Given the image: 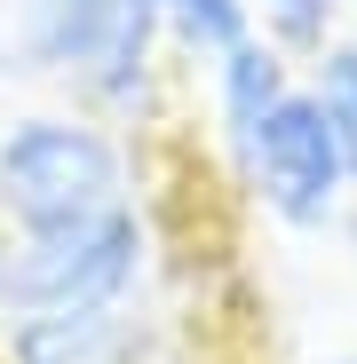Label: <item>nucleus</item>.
I'll return each mask as SVG.
<instances>
[{"label":"nucleus","instance_id":"f257e3e1","mask_svg":"<svg viewBox=\"0 0 357 364\" xmlns=\"http://www.w3.org/2000/svg\"><path fill=\"white\" fill-rule=\"evenodd\" d=\"M143 198L135 135L80 103L0 111V230H64Z\"/></svg>","mask_w":357,"mask_h":364},{"label":"nucleus","instance_id":"f03ea898","mask_svg":"<svg viewBox=\"0 0 357 364\" xmlns=\"http://www.w3.org/2000/svg\"><path fill=\"white\" fill-rule=\"evenodd\" d=\"M230 191H247V206L278 230H333L357 198V182L341 166V143L326 127V111L310 103V87L294 80L286 95H270L262 111L214 127Z\"/></svg>","mask_w":357,"mask_h":364},{"label":"nucleus","instance_id":"7ed1b4c3","mask_svg":"<svg viewBox=\"0 0 357 364\" xmlns=\"http://www.w3.org/2000/svg\"><path fill=\"white\" fill-rule=\"evenodd\" d=\"M167 16L159 0H56L48 16V87L111 119V127H151L167 103Z\"/></svg>","mask_w":357,"mask_h":364},{"label":"nucleus","instance_id":"20e7f679","mask_svg":"<svg viewBox=\"0 0 357 364\" xmlns=\"http://www.w3.org/2000/svg\"><path fill=\"white\" fill-rule=\"evenodd\" d=\"M151 309L119 301V309H64V317H24L0 325V364H151Z\"/></svg>","mask_w":357,"mask_h":364},{"label":"nucleus","instance_id":"39448f33","mask_svg":"<svg viewBox=\"0 0 357 364\" xmlns=\"http://www.w3.org/2000/svg\"><path fill=\"white\" fill-rule=\"evenodd\" d=\"M159 16H167V48H175V64H214V55H230L238 40H254V9L247 0H159Z\"/></svg>","mask_w":357,"mask_h":364},{"label":"nucleus","instance_id":"423d86ee","mask_svg":"<svg viewBox=\"0 0 357 364\" xmlns=\"http://www.w3.org/2000/svg\"><path fill=\"white\" fill-rule=\"evenodd\" d=\"M302 87H310V103L326 111V127H333V143H341V166H349V182H357V40H349V32H333L310 64H302Z\"/></svg>","mask_w":357,"mask_h":364},{"label":"nucleus","instance_id":"0eeeda50","mask_svg":"<svg viewBox=\"0 0 357 364\" xmlns=\"http://www.w3.org/2000/svg\"><path fill=\"white\" fill-rule=\"evenodd\" d=\"M48 16L56 0H0V87H48Z\"/></svg>","mask_w":357,"mask_h":364},{"label":"nucleus","instance_id":"6e6552de","mask_svg":"<svg viewBox=\"0 0 357 364\" xmlns=\"http://www.w3.org/2000/svg\"><path fill=\"white\" fill-rule=\"evenodd\" d=\"M254 9V32L278 40L294 64H310V55L341 32V0H247Z\"/></svg>","mask_w":357,"mask_h":364},{"label":"nucleus","instance_id":"1a4fd4ad","mask_svg":"<svg viewBox=\"0 0 357 364\" xmlns=\"http://www.w3.org/2000/svg\"><path fill=\"white\" fill-rule=\"evenodd\" d=\"M341 32H349V40H357V0H341Z\"/></svg>","mask_w":357,"mask_h":364},{"label":"nucleus","instance_id":"9d476101","mask_svg":"<svg viewBox=\"0 0 357 364\" xmlns=\"http://www.w3.org/2000/svg\"><path fill=\"white\" fill-rule=\"evenodd\" d=\"M341 222H349V237H357V198H349V214H341Z\"/></svg>","mask_w":357,"mask_h":364}]
</instances>
